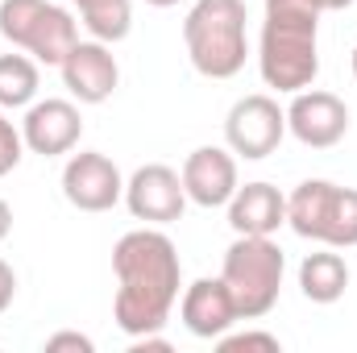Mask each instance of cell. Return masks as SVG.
Masks as SVG:
<instances>
[{
    "mask_svg": "<svg viewBox=\"0 0 357 353\" xmlns=\"http://www.w3.org/2000/svg\"><path fill=\"white\" fill-rule=\"evenodd\" d=\"M112 274H116V295H112L116 329L129 341L158 333L171 320V308L183 291V262L175 241L158 225L125 233L112 246Z\"/></svg>",
    "mask_w": 357,
    "mask_h": 353,
    "instance_id": "cell-1",
    "label": "cell"
},
{
    "mask_svg": "<svg viewBox=\"0 0 357 353\" xmlns=\"http://www.w3.org/2000/svg\"><path fill=\"white\" fill-rule=\"evenodd\" d=\"M320 4L316 0H266L262 42H258V71L262 84L282 96L312 88L320 75Z\"/></svg>",
    "mask_w": 357,
    "mask_h": 353,
    "instance_id": "cell-2",
    "label": "cell"
},
{
    "mask_svg": "<svg viewBox=\"0 0 357 353\" xmlns=\"http://www.w3.org/2000/svg\"><path fill=\"white\" fill-rule=\"evenodd\" d=\"M245 0H195L183 17V46L204 80H233L250 59Z\"/></svg>",
    "mask_w": 357,
    "mask_h": 353,
    "instance_id": "cell-3",
    "label": "cell"
},
{
    "mask_svg": "<svg viewBox=\"0 0 357 353\" xmlns=\"http://www.w3.org/2000/svg\"><path fill=\"white\" fill-rule=\"evenodd\" d=\"M287 225L295 237L354 250L357 246V187H341L333 179H303L287 195Z\"/></svg>",
    "mask_w": 357,
    "mask_h": 353,
    "instance_id": "cell-4",
    "label": "cell"
},
{
    "mask_svg": "<svg viewBox=\"0 0 357 353\" xmlns=\"http://www.w3.org/2000/svg\"><path fill=\"white\" fill-rule=\"evenodd\" d=\"M282 274H287V254L278 250L274 237H237L225 250L220 278H225L241 320H262L274 312Z\"/></svg>",
    "mask_w": 357,
    "mask_h": 353,
    "instance_id": "cell-5",
    "label": "cell"
},
{
    "mask_svg": "<svg viewBox=\"0 0 357 353\" xmlns=\"http://www.w3.org/2000/svg\"><path fill=\"white\" fill-rule=\"evenodd\" d=\"M0 38L38 63L59 67L79 42V21L54 0H0Z\"/></svg>",
    "mask_w": 357,
    "mask_h": 353,
    "instance_id": "cell-6",
    "label": "cell"
},
{
    "mask_svg": "<svg viewBox=\"0 0 357 353\" xmlns=\"http://www.w3.org/2000/svg\"><path fill=\"white\" fill-rule=\"evenodd\" d=\"M282 137H287V108H278V100L266 91L241 96L225 117V146L245 163L270 158L282 146Z\"/></svg>",
    "mask_w": 357,
    "mask_h": 353,
    "instance_id": "cell-7",
    "label": "cell"
},
{
    "mask_svg": "<svg viewBox=\"0 0 357 353\" xmlns=\"http://www.w3.org/2000/svg\"><path fill=\"white\" fill-rule=\"evenodd\" d=\"M287 133L307 150H333L349 133V108L324 88H303L287 104Z\"/></svg>",
    "mask_w": 357,
    "mask_h": 353,
    "instance_id": "cell-8",
    "label": "cell"
},
{
    "mask_svg": "<svg viewBox=\"0 0 357 353\" xmlns=\"http://www.w3.org/2000/svg\"><path fill=\"white\" fill-rule=\"evenodd\" d=\"M125 208L133 212V220L142 225H175L187 208V191L183 175L167 163H146L125 179Z\"/></svg>",
    "mask_w": 357,
    "mask_h": 353,
    "instance_id": "cell-9",
    "label": "cell"
},
{
    "mask_svg": "<svg viewBox=\"0 0 357 353\" xmlns=\"http://www.w3.org/2000/svg\"><path fill=\"white\" fill-rule=\"evenodd\" d=\"M63 195L79 212H108L125 200L121 167L100 150H79L63 167Z\"/></svg>",
    "mask_w": 357,
    "mask_h": 353,
    "instance_id": "cell-10",
    "label": "cell"
},
{
    "mask_svg": "<svg viewBox=\"0 0 357 353\" xmlns=\"http://www.w3.org/2000/svg\"><path fill=\"white\" fill-rule=\"evenodd\" d=\"M84 137V117H79V104L75 100H33L21 117V142L29 154H42V158H59V154H71Z\"/></svg>",
    "mask_w": 357,
    "mask_h": 353,
    "instance_id": "cell-11",
    "label": "cell"
},
{
    "mask_svg": "<svg viewBox=\"0 0 357 353\" xmlns=\"http://www.w3.org/2000/svg\"><path fill=\"white\" fill-rule=\"evenodd\" d=\"M59 75L75 104H104L121 84L116 54L108 50V42H96V38L71 46V54L59 63Z\"/></svg>",
    "mask_w": 357,
    "mask_h": 353,
    "instance_id": "cell-12",
    "label": "cell"
},
{
    "mask_svg": "<svg viewBox=\"0 0 357 353\" xmlns=\"http://www.w3.org/2000/svg\"><path fill=\"white\" fill-rule=\"evenodd\" d=\"M178 175H183L187 204H195V208H225L233 200V191L241 187L237 183V154L229 146H199V150H191Z\"/></svg>",
    "mask_w": 357,
    "mask_h": 353,
    "instance_id": "cell-13",
    "label": "cell"
},
{
    "mask_svg": "<svg viewBox=\"0 0 357 353\" xmlns=\"http://www.w3.org/2000/svg\"><path fill=\"white\" fill-rule=\"evenodd\" d=\"M178 320L191 337L199 341H216L225 337L241 316H237V303L225 287V278H195L183 287L178 295Z\"/></svg>",
    "mask_w": 357,
    "mask_h": 353,
    "instance_id": "cell-14",
    "label": "cell"
},
{
    "mask_svg": "<svg viewBox=\"0 0 357 353\" xmlns=\"http://www.w3.org/2000/svg\"><path fill=\"white\" fill-rule=\"evenodd\" d=\"M229 212V229L237 237H274L287 225V195L274 183H245L233 191V200L225 204Z\"/></svg>",
    "mask_w": 357,
    "mask_h": 353,
    "instance_id": "cell-15",
    "label": "cell"
},
{
    "mask_svg": "<svg viewBox=\"0 0 357 353\" xmlns=\"http://www.w3.org/2000/svg\"><path fill=\"white\" fill-rule=\"evenodd\" d=\"M345 287H349V262L333 246H320L316 254H307L299 262V291H303V299L328 308V303H337L345 295Z\"/></svg>",
    "mask_w": 357,
    "mask_h": 353,
    "instance_id": "cell-16",
    "label": "cell"
},
{
    "mask_svg": "<svg viewBox=\"0 0 357 353\" xmlns=\"http://www.w3.org/2000/svg\"><path fill=\"white\" fill-rule=\"evenodd\" d=\"M75 8H79V25L96 42L116 46L133 29V4L129 0H75Z\"/></svg>",
    "mask_w": 357,
    "mask_h": 353,
    "instance_id": "cell-17",
    "label": "cell"
},
{
    "mask_svg": "<svg viewBox=\"0 0 357 353\" xmlns=\"http://www.w3.org/2000/svg\"><path fill=\"white\" fill-rule=\"evenodd\" d=\"M42 75H38V59L29 54H0V108H29L38 100Z\"/></svg>",
    "mask_w": 357,
    "mask_h": 353,
    "instance_id": "cell-18",
    "label": "cell"
},
{
    "mask_svg": "<svg viewBox=\"0 0 357 353\" xmlns=\"http://www.w3.org/2000/svg\"><path fill=\"white\" fill-rule=\"evenodd\" d=\"M25 158V142H21V129L8 121V112L0 108V179L8 171H17V163Z\"/></svg>",
    "mask_w": 357,
    "mask_h": 353,
    "instance_id": "cell-19",
    "label": "cell"
},
{
    "mask_svg": "<svg viewBox=\"0 0 357 353\" xmlns=\"http://www.w3.org/2000/svg\"><path fill=\"white\" fill-rule=\"evenodd\" d=\"M216 345L229 353V350H266V353H278L282 345H278V337L274 333H225V337H216Z\"/></svg>",
    "mask_w": 357,
    "mask_h": 353,
    "instance_id": "cell-20",
    "label": "cell"
},
{
    "mask_svg": "<svg viewBox=\"0 0 357 353\" xmlns=\"http://www.w3.org/2000/svg\"><path fill=\"white\" fill-rule=\"evenodd\" d=\"M46 350L59 353V350H79V353H91L96 350V341L84 337V333H54V337H46Z\"/></svg>",
    "mask_w": 357,
    "mask_h": 353,
    "instance_id": "cell-21",
    "label": "cell"
},
{
    "mask_svg": "<svg viewBox=\"0 0 357 353\" xmlns=\"http://www.w3.org/2000/svg\"><path fill=\"white\" fill-rule=\"evenodd\" d=\"M13 295H17V274H13V266L0 258V312L13 303Z\"/></svg>",
    "mask_w": 357,
    "mask_h": 353,
    "instance_id": "cell-22",
    "label": "cell"
},
{
    "mask_svg": "<svg viewBox=\"0 0 357 353\" xmlns=\"http://www.w3.org/2000/svg\"><path fill=\"white\" fill-rule=\"evenodd\" d=\"M133 353H150V350H158V353H167L171 350V341L167 337H158V333H146V337H133V345H129Z\"/></svg>",
    "mask_w": 357,
    "mask_h": 353,
    "instance_id": "cell-23",
    "label": "cell"
},
{
    "mask_svg": "<svg viewBox=\"0 0 357 353\" xmlns=\"http://www.w3.org/2000/svg\"><path fill=\"white\" fill-rule=\"evenodd\" d=\"M8 233H13V208H8V204L0 200V241H4Z\"/></svg>",
    "mask_w": 357,
    "mask_h": 353,
    "instance_id": "cell-24",
    "label": "cell"
},
{
    "mask_svg": "<svg viewBox=\"0 0 357 353\" xmlns=\"http://www.w3.org/2000/svg\"><path fill=\"white\" fill-rule=\"evenodd\" d=\"M316 4H320L324 13H345V8H349L354 0H316Z\"/></svg>",
    "mask_w": 357,
    "mask_h": 353,
    "instance_id": "cell-25",
    "label": "cell"
},
{
    "mask_svg": "<svg viewBox=\"0 0 357 353\" xmlns=\"http://www.w3.org/2000/svg\"><path fill=\"white\" fill-rule=\"evenodd\" d=\"M146 4H154V8H171V4H178V0H146Z\"/></svg>",
    "mask_w": 357,
    "mask_h": 353,
    "instance_id": "cell-26",
    "label": "cell"
},
{
    "mask_svg": "<svg viewBox=\"0 0 357 353\" xmlns=\"http://www.w3.org/2000/svg\"><path fill=\"white\" fill-rule=\"evenodd\" d=\"M349 67H354V80H357V46H354V54H349Z\"/></svg>",
    "mask_w": 357,
    "mask_h": 353,
    "instance_id": "cell-27",
    "label": "cell"
}]
</instances>
